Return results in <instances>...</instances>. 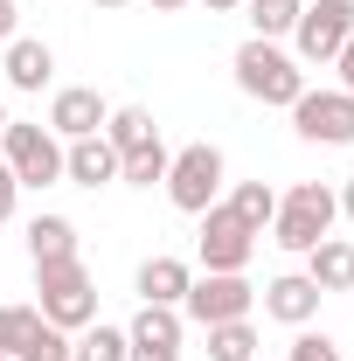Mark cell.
I'll return each instance as SVG.
<instances>
[{
    "label": "cell",
    "mask_w": 354,
    "mask_h": 361,
    "mask_svg": "<svg viewBox=\"0 0 354 361\" xmlns=\"http://www.w3.org/2000/svg\"><path fill=\"white\" fill-rule=\"evenodd\" d=\"M35 313L49 326H63V334H84L90 319H97V285H90L84 257H56V264H35Z\"/></svg>",
    "instance_id": "1"
},
{
    "label": "cell",
    "mask_w": 354,
    "mask_h": 361,
    "mask_svg": "<svg viewBox=\"0 0 354 361\" xmlns=\"http://www.w3.org/2000/svg\"><path fill=\"white\" fill-rule=\"evenodd\" d=\"M229 70H236V90L257 97V104H285V111H292V97L306 90V70H299V56L285 42H257V35H250V42L236 49Z\"/></svg>",
    "instance_id": "2"
},
{
    "label": "cell",
    "mask_w": 354,
    "mask_h": 361,
    "mask_svg": "<svg viewBox=\"0 0 354 361\" xmlns=\"http://www.w3.org/2000/svg\"><path fill=\"white\" fill-rule=\"evenodd\" d=\"M334 216H341V202H334V188L326 180H292L285 195H278V216H271V243L278 250H299L306 257L312 243L334 229Z\"/></svg>",
    "instance_id": "3"
},
{
    "label": "cell",
    "mask_w": 354,
    "mask_h": 361,
    "mask_svg": "<svg viewBox=\"0 0 354 361\" xmlns=\"http://www.w3.org/2000/svg\"><path fill=\"white\" fill-rule=\"evenodd\" d=\"M167 202H174L181 216H202V209H216L222 202V146L209 139H195V146H181L174 160H167Z\"/></svg>",
    "instance_id": "4"
},
{
    "label": "cell",
    "mask_w": 354,
    "mask_h": 361,
    "mask_svg": "<svg viewBox=\"0 0 354 361\" xmlns=\"http://www.w3.org/2000/svg\"><path fill=\"white\" fill-rule=\"evenodd\" d=\"M0 160L14 167L21 188H56V180H63V139L49 133V126L7 118V133H0Z\"/></svg>",
    "instance_id": "5"
},
{
    "label": "cell",
    "mask_w": 354,
    "mask_h": 361,
    "mask_svg": "<svg viewBox=\"0 0 354 361\" xmlns=\"http://www.w3.org/2000/svg\"><path fill=\"white\" fill-rule=\"evenodd\" d=\"M348 42H354V0H306V14H299V28H292V56H299V70L334 63Z\"/></svg>",
    "instance_id": "6"
},
{
    "label": "cell",
    "mask_w": 354,
    "mask_h": 361,
    "mask_svg": "<svg viewBox=\"0 0 354 361\" xmlns=\"http://www.w3.org/2000/svg\"><path fill=\"white\" fill-rule=\"evenodd\" d=\"M250 306H257V285H250L243 271H202V278L188 285V299H181V319L222 326V319H250Z\"/></svg>",
    "instance_id": "7"
},
{
    "label": "cell",
    "mask_w": 354,
    "mask_h": 361,
    "mask_svg": "<svg viewBox=\"0 0 354 361\" xmlns=\"http://www.w3.org/2000/svg\"><path fill=\"white\" fill-rule=\"evenodd\" d=\"M292 133L306 139V146H354V97L341 84L334 90H299L292 97Z\"/></svg>",
    "instance_id": "8"
},
{
    "label": "cell",
    "mask_w": 354,
    "mask_h": 361,
    "mask_svg": "<svg viewBox=\"0 0 354 361\" xmlns=\"http://www.w3.org/2000/svg\"><path fill=\"white\" fill-rule=\"evenodd\" d=\"M195 250H202V271H243V264H250V250H257V229L243 223L229 202H216V209H202V236H195Z\"/></svg>",
    "instance_id": "9"
},
{
    "label": "cell",
    "mask_w": 354,
    "mask_h": 361,
    "mask_svg": "<svg viewBox=\"0 0 354 361\" xmlns=\"http://www.w3.org/2000/svg\"><path fill=\"white\" fill-rule=\"evenodd\" d=\"M104 118H111V104H104V90H90V84H70V90L49 97V133L63 139V146L104 133Z\"/></svg>",
    "instance_id": "10"
},
{
    "label": "cell",
    "mask_w": 354,
    "mask_h": 361,
    "mask_svg": "<svg viewBox=\"0 0 354 361\" xmlns=\"http://www.w3.org/2000/svg\"><path fill=\"white\" fill-rule=\"evenodd\" d=\"M63 180H77V188H111V180H118V146L104 133L70 139V146H63Z\"/></svg>",
    "instance_id": "11"
},
{
    "label": "cell",
    "mask_w": 354,
    "mask_h": 361,
    "mask_svg": "<svg viewBox=\"0 0 354 361\" xmlns=\"http://www.w3.org/2000/svg\"><path fill=\"white\" fill-rule=\"evenodd\" d=\"M319 299H326V292L312 285L306 271H285V278H271V285H264V313L278 319V326H306V319L319 313Z\"/></svg>",
    "instance_id": "12"
},
{
    "label": "cell",
    "mask_w": 354,
    "mask_h": 361,
    "mask_svg": "<svg viewBox=\"0 0 354 361\" xmlns=\"http://www.w3.org/2000/svg\"><path fill=\"white\" fill-rule=\"evenodd\" d=\"M0 70H7V90H42L56 77V49L35 42V35H14L0 49Z\"/></svg>",
    "instance_id": "13"
},
{
    "label": "cell",
    "mask_w": 354,
    "mask_h": 361,
    "mask_svg": "<svg viewBox=\"0 0 354 361\" xmlns=\"http://www.w3.org/2000/svg\"><path fill=\"white\" fill-rule=\"evenodd\" d=\"M188 285H195V264H181V257H146V264H139V306H181Z\"/></svg>",
    "instance_id": "14"
},
{
    "label": "cell",
    "mask_w": 354,
    "mask_h": 361,
    "mask_svg": "<svg viewBox=\"0 0 354 361\" xmlns=\"http://www.w3.org/2000/svg\"><path fill=\"white\" fill-rule=\"evenodd\" d=\"M306 278L319 285V292H354V243L319 236V243L306 250Z\"/></svg>",
    "instance_id": "15"
},
{
    "label": "cell",
    "mask_w": 354,
    "mask_h": 361,
    "mask_svg": "<svg viewBox=\"0 0 354 361\" xmlns=\"http://www.w3.org/2000/svg\"><path fill=\"white\" fill-rule=\"evenodd\" d=\"M250 14V35L257 42H292V28H299V14H306V0H243Z\"/></svg>",
    "instance_id": "16"
},
{
    "label": "cell",
    "mask_w": 354,
    "mask_h": 361,
    "mask_svg": "<svg viewBox=\"0 0 354 361\" xmlns=\"http://www.w3.org/2000/svg\"><path fill=\"white\" fill-rule=\"evenodd\" d=\"M28 257H35V264L77 257V223H70V216H35V223H28Z\"/></svg>",
    "instance_id": "17"
},
{
    "label": "cell",
    "mask_w": 354,
    "mask_h": 361,
    "mask_svg": "<svg viewBox=\"0 0 354 361\" xmlns=\"http://www.w3.org/2000/svg\"><path fill=\"white\" fill-rule=\"evenodd\" d=\"M167 160H174V153H167L160 139H146L133 153H118V180H126V188H160V180H167Z\"/></svg>",
    "instance_id": "18"
},
{
    "label": "cell",
    "mask_w": 354,
    "mask_h": 361,
    "mask_svg": "<svg viewBox=\"0 0 354 361\" xmlns=\"http://www.w3.org/2000/svg\"><path fill=\"white\" fill-rule=\"evenodd\" d=\"M104 139H111L118 153H133V146H146V139H160V126H153V111H146V104H111Z\"/></svg>",
    "instance_id": "19"
},
{
    "label": "cell",
    "mask_w": 354,
    "mask_h": 361,
    "mask_svg": "<svg viewBox=\"0 0 354 361\" xmlns=\"http://www.w3.org/2000/svg\"><path fill=\"white\" fill-rule=\"evenodd\" d=\"M209 334V361H257V326L250 319H222V326H202Z\"/></svg>",
    "instance_id": "20"
},
{
    "label": "cell",
    "mask_w": 354,
    "mask_h": 361,
    "mask_svg": "<svg viewBox=\"0 0 354 361\" xmlns=\"http://www.w3.org/2000/svg\"><path fill=\"white\" fill-rule=\"evenodd\" d=\"M70 361H126V326L90 319L84 334H70Z\"/></svg>",
    "instance_id": "21"
},
{
    "label": "cell",
    "mask_w": 354,
    "mask_h": 361,
    "mask_svg": "<svg viewBox=\"0 0 354 361\" xmlns=\"http://www.w3.org/2000/svg\"><path fill=\"white\" fill-rule=\"evenodd\" d=\"M229 209H236L243 223H250L257 236H264V229H271V216H278V188H271V180H236Z\"/></svg>",
    "instance_id": "22"
},
{
    "label": "cell",
    "mask_w": 354,
    "mask_h": 361,
    "mask_svg": "<svg viewBox=\"0 0 354 361\" xmlns=\"http://www.w3.org/2000/svg\"><path fill=\"white\" fill-rule=\"evenodd\" d=\"M14 361H70V334H63V326H49V319H35V326H28V341L14 348Z\"/></svg>",
    "instance_id": "23"
},
{
    "label": "cell",
    "mask_w": 354,
    "mask_h": 361,
    "mask_svg": "<svg viewBox=\"0 0 354 361\" xmlns=\"http://www.w3.org/2000/svg\"><path fill=\"white\" fill-rule=\"evenodd\" d=\"M35 306H0V355H14L21 341H28V326H35Z\"/></svg>",
    "instance_id": "24"
},
{
    "label": "cell",
    "mask_w": 354,
    "mask_h": 361,
    "mask_svg": "<svg viewBox=\"0 0 354 361\" xmlns=\"http://www.w3.org/2000/svg\"><path fill=\"white\" fill-rule=\"evenodd\" d=\"M285 361H341V348H334L326 334H306V326H299V341L285 348Z\"/></svg>",
    "instance_id": "25"
},
{
    "label": "cell",
    "mask_w": 354,
    "mask_h": 361,
    "mask_svg": "<svg viewBox=\"0 0 354 361\" xmlns=\"http://www.w3.org/2000/svg\"><path fill=\"white\" fill-rule=\"evenodd\" d=\"M14 202H21V180H14L7 160H0V223H14Z\"/></svg>",
    "instance_id": "26"
},
{
    "label": "cell",
    "mask_w": 354,
    "mask_h": 361,
    "mask_svg": "<svg viewBox=\"0 0 354 361\" xmlns=\"http://www.w3.org/2000/svg\"><path fill=\"white\" fill-rule=\"evenodd\" d=\"M126 361H181V348H146V341H126Z\"/></svg>",
    "instance_id": "27"
},
{
    "label": "cell",
    "mask_w": 354,
    "mask_h": 361,
    "mask_svg": "<svg viewBox=\"0 0 354 361\" xmlns=\"http://www.w3.org/2000/svg\"><path fill=\"white\" fill-rule=\"evenodd\" d=\"M334 70H341V90H348V97H354V42L341 49V56H334Z\"/></svg>",
    "instance_id": "28"
},
{
    "label": "cell",
    "mask_w": 354,
    "mask_h": 361,
    "mask_svg": "<svg viewBox=\"0 0 354 361\" xmlns=\"http://www.w3.org/2000/svg\"><path fill=\"white\" fill-rule=\"evenodd\" d=\"M14 21H21V7H14V0H0V49L14 42Z\"/></svg>",
    "instance_id": "29"
},
{
    "label": "cell",
    "mask_w": 354,
    "mask_h": 361,
    "mask_svg": "<svg viewBox=\"0 0 354 361\" xmlns=\"http://www.w3.org/2000/svg\"><path fill=\"white\" fill-rule=\"evenodd\" d=\"M334 202H341V216H348V223H354V180H348V188H341V195H334Z\"/></svg>",
    "instance_id": "30"
},
{
    "label": "cell",
    "mask_w": 354,
    "mask_h": 361,
    "mask_svg": "<svg viewBox=\"0 0 354 361\" xmlns=\"http://www.w3.org/2000/svg\"><path fill=\"white\" fill-rule=\"evenodd\" d=\"M202 7H209V14H236L243 0H202Z\"/></svg>",
    "instance_id": "31"
},
{
    "label": "cell",
    "mask_w": 354,
    "mask_h": 361,
    "mask_svg": "<svg viewBox=\"0 0 354 361\" xmlns=\"http://www.w3.org/2000/svg\"><path fill=\"white\" fill-rule=\"evenodd\" d=\"M146 7H160V14H181V7H188V0H146Z\"/></svg>",
    "instance_id": "32"
},
{
    "label": "cell",
    "mask_w": 354,
    "mask_h": 361,
    "mask_svg": "<svg viewBox=\"0 0 354 361\" xmlns=\"http://www.w3.org/2000/svg\"><path fill=\"white\" fill-rule=\"evenodd\" d=\"M90 7H104V14H118V7H133V0H90Z\"/></svg>",
    "instance_id": "33"
},
{
    "label": "cell",
    "mask_w": 354,
    "mask_h": 361,
    "mask_svg": "<svg viewBox=\"0 0 354 361\" xmlns=\"http://www.w3.org/2000/svg\"><path fill=\"white\" fill-rule=\"evenodd\" d=\"M0 133H7V104H0Z\"/></svg>",
    "instance_id": "34"
},
{
    "label": "cell",
    "mask_w": 354,
    "mask_h": 361,
    "mask_svg": "<svg viewBox=\"0 0 354 361\" xmlns=\"http://www.w3.org/2000/svg\"><path fill=\"white\" fill-rule=\"evenodd\" d=\"M0 361H14V355H0Z\"/></svg>",
    "instance_id": "35"
}]
</instances>
